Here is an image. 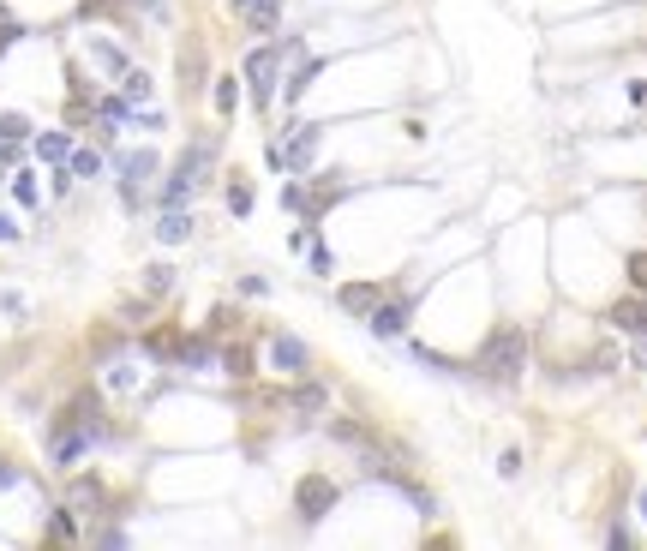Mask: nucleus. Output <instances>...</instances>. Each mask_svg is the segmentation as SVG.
<instances>
[{
  "mask_svg": "<svg viewBox=\"0 0 647 551\" xmlns=\"http://www.w3.org/2000/svg\"><path fill=\"white\" fill-rule=\"evenodd\" d=\"M474 366H480L485 377H498V384H516L527 366V335L516 330V324H498V330L485 335V348L474 354Z\"/></svg>",
  "mask_w": 647,
  "mask_h": 551,
  "instance_id": "nucleus-1",
  "label": "nucleus"
},
{
  "mask_svg": "<svg viewBox=\"0 0 647 551\" xmlns=\"http://www.w3.org/2000/svg\"><path fill=\"white\" fill-rule=\"evenodd\" d=\"M288 48H294V42H276V48H252V55H246V84H252V102H258V108H270V97H276V72H282Z\"/></svg>",
  "mask_w": 647,
  "mask_h": 551,
  "instance_id": "nucleus-2",
  "label": "nucleus"
},
{
  "mask_svg": "<svg viewBox=\"0 0 647 551\" xmlns=\"http://www.w3.org/2000/svg\"><path fill=\"white\" fill-rule=\"evenodd\" d=\"M294 510H300L306 528H312V521H324V515L336 510V479H324V473H306L300 492H294Z\"/></svg>",
  "mask_w": 647,
  "mask_h": 551,
  "instance_id": "nucleus-3",
  "label": "nucleus"
},
{
  "mask_svg": "<svg viewBox=\"0 0 647 551\" xmlns=\"http://www.w3.org/2000/svg\"><path fill=\"white\" fill-rule=\"evenodd\" d=\"M318 144H324V126H300V132L282 144V168H294V174H312V162H318Z\"/></svg>",
  "mask_w": 647,
  "mask_h": 551,
  "instance_id": "nucleus-4",
  "label": "nucleus"
},
{
  "mask_svg": "<svg viewBox=\"0 0 647 551\" xmlns=\"http://www.w3.org/2000/svg\"><path fill=\"white\" fill-rule=\"evenodd\" d=\"M270 366H276V372H294V377H300L306 366H312V354H306L300 335H270Z\"/></svg>",
  "mask_w": 647,
  "mask_h": 551,
  "instance_id": "nucleus-5",
  "label": "nucleus"
},
{
  "mask_svg": "<svg viewBox=\"0 0 647 551\" xmlns=\"http://www.w3.org/2000/svg\"><path fill=\"white\" fill-rule=\"evenodd\" d=\"M408 318H414V300H378V306H372V330L378 335H402Z\"/></svg>",
  "mask_w": 647,
  "mask_h": 551,
  "instance_id": "nucleus-6",
  "label": "nucleus"
},
{
  "mask_svg": "<svg viewBox=\"0 0 647 551\" xmlns=\"http://www.w3.org/2000/svg\"><path fill=\"white\" fill-rule=\"evenodd\" d=\"M174 360H181L186 372H204V366H216V348L204 335H192V342H174Z\"/></svg>",
  "mask_w": 647,
  "mask_h": 551,
  "instance_id": "nucleus-7",
  "label": "nucleus"
},
{
  "mask_svg": "<svg viewBox=\"0 0 647 551\" xmlns=\"http://www.w3.org/2000/svg\"><path fill=\"white\" fill-rule=\"evenodd\" d=\"M378 282H348L342 288V312H360V318H372V306H378Z\"/></svg>",
  "mask_w": 647,
  "mask_h": 551,
  "instance_id": "nucleus-8",
  "label": "nucleus"
},
{
  "mask_svg": "<svg viewBox=\"0 0 647 551\" xmlns=\"http://www.w3.org/2000/svg\"><path fill=\"white\" fill-rule=\"evenodd\" d=\"M240 13H246V24H252L258 37H270V30H276V19H282V0H246Z\"/></svg>",
  "mask_w": 647,
  "mask_h": 551,
  "instance_id": "nucleus-9",
  "label": "nucleus"
},
{
  "mask_svg": "<svg viewBox=\"0 0 647 551\" xmlns=\"http://www.w3.org/2000/svg\"><path fill=\"white\" fill-rule=\"evenodd\" d=\"M611 324H618V330H629V335H642L647 330V300H618V306H611Z\"/></svg>",
  "mask_w": 647,
  "mask_h": 551,
  "instance_id": "nucleus-10",
  "label": "nucleus"
},
{
  "mask_svg": "<svg viewBox=\"0 0 647 551\" xmlns=\"http://www.w3.org/2000/svg\"><path fill=\"white\" fill-rule=\"evenodd\" d=\"M150 174H156V150H132V157H121V186H144Z\"/></svg>",
  "mask_w": 647,
  "mask_h": 551,
  "instance_id": "nucleus-11",
  "label": "nucleus"
},
{
  "mask_svg": "<svg viewBox=\"0 0 647 551\" xmlns=\"http://www.w3.org/2000/svg\"><path fill=\"white\" fill-rule=\"evenodd\" d=\"M186 234H192V216H186L181 204H174V210H162V222H156V240H168V246H181Z\"/></svg>",
  "mask_w": 647,
  "mask_h": 551,
  "instance_id": "nucleus-12",
  "label": "nucleus"
},
{
  "mask_svg": "<svg viewBox=\"0 0 647 551\" xmlns=\"http://www.w3.org/2000/svg\"><path fill=\"white\" fill-rule=\"evenodd\" d=\"M318 72H324V60H300V66H294V79L282 84V97H288V102H300L306 90H312V79H318Z\"/></svg>",
  "mask_w": 647,
  "mask_h": 551,
  "instance_id": "nucleus-13",
  "label": "nucleus"
},
{
  "mask_svg": "<svg viewBox=\"0 0 647 551\" xmlns=\"http://www.w3.org/2000/svg\"><path fill=\"white\" fill-rule=\"evenodd\" d=\"M37 157L42 162H66V157H72V138H66V132H42L37 138Z\"/></svg>",
  "mask_w": 647,
  "mask_h": 551,
  "instance_id": "nucleus-14",
  "label": "nucleus"
},
{
  "mask_svg": "<svg viewBox=\"0 0 647 551\" xmlns=\"http://www.w3.org/2000/svg\"><path fill=\"white\" fill-rule=\"evenodd\" d=\"M288 402H294L300 413H324V402H330V390H324V384H300V390L288 395Z\"/></svg>",
  "mask_w": 647,
  "mask_h": 551,
  "instance_id": "nucleus-15",
  "label": "nucleus"
},
{
  "mask_svg": "<svg viewBox=\"0 0 647 551\" xmlns=\"http://www.w3.org/2000/svg\"><path fill=\"white\" fill-rule=\"evenodd\" d=\"M168 288H174V264H150V270H144V294L162 300Z\"/></svg>",
  "mask_w": 647,
  "mask_h": 551,
  "instance_id": "nucleus-16",
  "label": "nucleus"
},
{
  "mask_svg": "<svg viewBox=\"0 0 647 551\" xmlns=\"http://www.w3.org/2000/svg\"><path fill=\"white\" fill-rule=\"evenodd\" d=\"M181 66H186V90H198V84H204V48H198V42H186V48H181Z\"/></svg>",
  "mask_w": 647,
  "mask_h": 551,
  "instance_id": "nucleus-17",
  "label": "nucleus"
},
{
  "mask_svg": "<svg viewBox=\"0 0 647 551\" xmlns=\"http://www.w3.org/2000/svg\"><path fill=\"white\" fill-rule=\"evenodd\" d=\"M66 168H72L79 180H97V174H102V157L90 150V144H84V150H72V157H66Z\"/></svg>",
  "mask_w": 647,
  "mask_h": 551,
  "instance_id": "nucleus-18",
  "label": "nucleus"
},
{
  "mask_svg": "<svg viewBox=\"0 0 647 551\" xmlns=\"http://www.w3.org/2000/svg\"><path fill=\"white\" fill-rule=\"evenodd\" d=\"M90 60H97V66H108V72H126V55L114 48V42H90Z\"/></svg>",
  "mask_w": 647,
  "mask_h": 551,
  "instance_id": "nucleus-19",
  "label": "nucleus"
},
{
  "mask_svg": "<svg viewBox=\"0 0 647 551\" xmlns=\"http://www.w3.org/2000/svg\"><path fill=\"white\" fill-rule=\"evenodd\" d=\"M306 264H312V276H330V270H336V258H330V246H324V240H306Z\"/></svg>",
  "mask_w": 647,
  "mask_h": 551,
  "instance_id": "nucleus-20",
  "label": "nucleus"
},
{
  "mask_svg": "<svg viewBox=\"0 0 647 551\" xmlns=\"http://www.w3.org/2000/svg\"><path fill=\"white\" fill-rule=\"evenodd\" d=\"M72 504H84V510H90V504H102V479H90V473H84V479H72Z\"/></svg>",
  "mask_w": 647,
  "mask_h": 551,
  "instance_id": "nucleus-21",
  "label": "nucleus"
},
{
  "mask_svg": "<svg viewBox=\"0 0 647 551\" xmlns=\"http://www.w3.org/2000/svg\"><path fill=\"white\" fill-rule=\"evenodd\" d=\"M48 539H61V546H66V539H79V521H72V510H55V515H48Z\"/></svg>",
  "mask_w": 647,
  "mask_h": 551,
  "instance_id": "nucleus-22",
  "label": "nucleus"
},
{
  "mask_svg": "<svg viewBox=\"0 0 647 551\" xmlns=\"http://www.w3.org/2000/svg\"><path fill=\"white\" fill-rule=\"evenodd\" d=\"M228 210H234V216H252V186H246V180H228Z\"/></svg>",
  "mask_w": 647,
  "mask_h": 551,
  "instance_id": "nucleus-23",
  "label": "nucleus"
},
{
  "mask_svg": "<svg viewBox=\"0 0 647 551\" xmlns=\"http://www.w3.org/2000/svg\"><path fill=\"white\" fill-rule=\"evenodd\" d=\"M121 79H126V102H144V97H150V72H139V66H126Z\"/></svg>",
  "mask_w": 647,
  "mask_h": 551,
  "instance_id": "nucleus-24",
  "label": "nucleus"
},
{
  "mask_svg": "<svg viewBox=\"0 0 647 551\" xmlns=\"http://www.w3.org/2000/svg\"><path fill=\"white\" fill-rule=\"evenodd\" d=\"M223 372H228V377H252V354H246V348H228V354H223Z\"/></svg>",
  "mask_w": 647,
  "mask_h": 551,
  "instance_id": "nucleus-25",
  "label": "nucleus"
},
{
  "mask_svg": "<svg viewBox=\"0 0 647 551\" xmlns=\"http://www.w3.org/2000/svg\"><path fill=\"white\" fill-rule=\"evenodd\" d=\"M234 324H240L234 306H216V312H210V335H234Z\"/></svg>",
  "mask_w": 647,
  "mask_h": 551,
  "instance_id": "nucleus-26",
  "label": "nucleus"
},
{
  "mask_svg": "<svg viewBox=\"0 0 647 551\" xmlns=\"http://www.w3.org/2000/svg\"><path fill=\"white\" fill-rule=\"evenodd\" d=\"M234 102H240V84L223 79V84H216V114H234Z\"/></svg>",
  "mask_w": 647,
  "mask_h": 551,
  "instance_id": "nucleus-27",
  "label": "nucleus"
},
{
  "mask_svg": "<svg viewBox=\"0 0 647 551\" xmlns=\"http://www.w3.org/2000/svg\"><path fill=\"white\" fill-rule=\"evenodd\" d=\"M30 132V120L24 114H0V138H24Z\"/></svg>",
  "mask_w": 647,
  "mask_h": 551,
  "instance_id": "nucleus-28",
  "label": "nucleus"
},
{
  "mask_svg": "<svg viewBox=\"0 0 647 551\" xmlns=\"http://www.w3.org/2000/svg\"><path fill=\"white\" fill-rule=\"evenodd\" d=\"M629 282L647 294V252H629Z\"/></svg>",
  "mask_w": 647,
  "mask_h": 551,
  "instance_id": "nucleus-29",
  "label": "nucleus"
},
{
  "mask_svg": "<svg viewBox=\"0 0 647 551\" xmlns=\"http://www.w3.org/2000/svg\"><path fill=\"white\" fill-rule=\"evenodd\" d=\"M13 198H19V204H37V180L19 174V180H13Z\"/></svg>",
  "mask_w": 647,
  "mask_h": 551,
  "instance_id": "nucleus-30",
  "label": "nucleus"
},
{
  "mask_svg": "<svg viewBox=\"0 0 647 551\" xmlns=\"http://www.w3.org/2000/svg\"><path fill=\"white\" fill-rule=\"evenodd\" d=\"M498 473H504V479H516V473H522V455L504 450V455H498Z\"/></svg>",
  "mask_w": 647,
  "mask_h": 551,
  "instance_id": "nucleus-31",
  "label": "nucleus"
},
{
  "mask_svg": "<svg viewBox=\"0 0 647 551\" xmlns=\"http://www.w3.org/2000/svg\"><path fill=\"white\" fill-rule=\"evenodd\" d=\"M282 204H288V210H306V186H300V180H294V186L282 192Z\"/></svg>",
  "mask_w": 647,
  "mask_h": 551,
  "instance_id": "nucleus-32",
  "label": "nucleus"
},
{
  "mask_svg": "<svg viewBox=\"0 0 647 551\" xmlns=\"http://www.w3.org/2000/svg\"><path fill=\"white\" fill-rule=\"evenodd\" d=\"M13 240H19V222H13L6 210H0V246H13Z\"/></svg>",
  "mask_w": 647,
  "mask_h": 551,
  "instance_id": "nucleus-33",
  "label": "nucleus"
},
{
  "mask_svg": "<svg viewBox=\"0 0 647 551\" xmlns=\"http://www.w3.org/2000/svg\"><path fill=\"white\" fill-rule=\"evenodd\" d=\"M0 486H19V468H6V462H0Z\"/></svg>",
  "mask_w": 647,
  "mask_h": 551,
  "instance_id": "nucleus-34",
  "label": "nucleus"
},
{
  "mask_svg": "<svg viewBox=\"0 0 647 551\" xmlns=\"http://www.w3.org/2000/svg\"><path fill=\"white\" fill-rule=\"evenodd\" d=\"M132 6H144V13H156V0H132Z\"/></svg>",
  "mask_w": 647,
  "mask_h": 551,
  "instance_id": "nucleus-35",
  "label": "nucleus"
},
{
  "mask_svg": "<svg viewBox=\"0 0 647 551\" xmlns=\"http://www.w3.org/2000/svg\"><path fill=\"white\" fill-rule=\"evenodd\" d=\"M642 521H647V492H642Z\"/></svg>",
  "mask_w": 647,
  "mask_h": 551,
  "instance_id": "nucleus-36",
  "label": "nucleus"
},
{
  "mask_svg": "<svg viewBox=\"0 0 647 551\" xmlns=\"http://www.w3.org/2000/svg\"><path fill=\"white\" fill-rule=\"evenodd\" d=\"M234 6H246V0H234Z\"/></svg>",
  "mask_w": 647,
  "mask_h": 551,
  "instance_id": "nucleus-37",
  "label": "nucleus"
}]
</instances>
